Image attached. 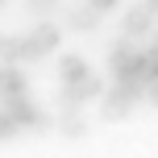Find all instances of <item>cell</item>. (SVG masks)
Masks as SVG:
<instances>
[{
  "label": "cell",
  "mask_w": 158,
  "mask_h": 158,
  "mask_svg": "<svg viewBox=\"0 0 158 158\" xmlns=\"http://www.w3.org/2000/svg\"><path fill=\"white\" fill-rule=\"evenodd\" d=\"M137 100H146L142 83H112V87H104V96H100V117L104 121H121V117H129V108H133Z\"/></svg>",
  "instance_id": "6da1fadb"
},
{
  "label": "cell",
  "mask_w": 158,
  "mask_h": 158,
  "mask_svg": "<svg viewBox=\"0 0 158 158\" xmlns=\"http://www.w3.org/2000/svg\"><path fill=\"white\" fill-rule=\"evenodd\" d=\"M58 42H63V33L54 29V25L42 17V25L33 33H25L21 38V63H38L42 54H50V50H58Z\"/></svg>",
  "instance_id": "7a4b0ae2"
},
{
  "label": "cell",
  "mask_w": 158,
  "mask_h": 158,
  "mask_svg": "<svg viewBox=\"0 0 158 158\" xmlns=\"http://www.w3.org/2000/svg\"><path fill=\"white\" fill-rule=\"evenodd\" d=\"M0 108H4V112H8V117H13L21 129H46V125H50V117H46V112H42L38 104L29 100V96H13V100H0Z\"/></svg>",
  "instance_id": "3957f363"
},
{
  "label": "cell",
  "mask_w": 158,
  "mask_h": 158,
  "mask_svg": "<svg viewBox=\"0 0 158 158\" xmlns=\"http://www.w3.org/2000/svg\"><path fill=\"white\" fill-rule=\"evenodd\" d=\"M13 96H29V79L17 63L0 67V100H13Z\"/></svg>",
  "instance_id": "277c9868"
},
{
  "label": "cell",
  "mask_w": 158,
  "mask_h": 158,
  "mask_svg": "<svg viewBox=\"0 0 158 158\" xmlns=\"http://www.w3.org/2000/svg\"><path fill=\"white\" fill-rule=\"evenodd\" d=\"M150 29H154V17L146 13L142 4H137V8H129V13H125V21H121V33H125V38H133V42H142Z\"/></svg>",
  "instance_id": "5b68a950"
},
{
  "label": "cell",
  "mask_w": 158,
  "mask_h": 158,
  "mask_svg": "<svg viewBox=\"0 0 158 158\" xmlns=\"http://www.w3.org/2000/svg\"><path fill=\"white\" fill-rule=\"evenodd\" d=\"M67 21H71V29H75V33H96L104 17H100V13H96V8L83 0V4H75L71 13H67Z\"/></svg>",
  "instance_id": "8992f818"
},
{
  "label": "cell",
  "mask_w": 158,
  "mask_h": 158,
  "mask_svg": "<svg viewBox=\"0 0 158 158\" xmlns=\"http://www.w3.org/2000/svg\"><path fill=\"white\" fill-rule=\"evenodd\" d=\"M58 75H63V83H79V79L92 75V67H87L83 54H63L58 58Z\"/></svg>",
  "instance_id": "52a82bcc"
},
{
  "label": "cell",
  "mask_w": 158,
  "mask_h": 158,
  "mask_svg": "<svg viewBox=\"0 0 158 158\" xmlns=\"http://www.w3.org/2000/svg\"><path fill=\"white\" fill-rule=\"evenodd\" d=\"M58 129H63L67 137H83V133H87V121L79 117V108H63V121H58Z\"/></svg>",
  "instance_id": "ba28073f"
},
{
  "label": "cell",
  "mask_w": 158,
  "mask_h": 158,
  "mask_svg": "<svg viewBox=\"0 0 158 158\" xmlns=\"http://www.w3.org/2000/svg\"><path fill=\"white\" fill-rule=\"evenodd\" d=\"M0 58L4 63H21V38H0Z\"/></svg>",
  "instance_id": "9c48e42d"
},
{
  "label": "cell",
  "mask_w": 158,
  "mask_h": 158,
  "mask_svg": "<svg viewBox=\"0 0 158 158\" xmlns=\"http://www.w3.org/2000/svg\"><path fill=\"white\" fill-rule=\"evenodd\" d=\"M17 133H21V125H17V121L0 108V142H8V137H17Z\"/></svg>",
  "instance_id": "30bf717a"
},
{
  "label": "cell",
  "mask_w": 158,
  "mask_h": 158,
  "mask_svg": "<svg viewBox=\"0 0 158 158\" xmlns=\"http://www.w3.org/2000/svg\"><path fill=\"white\" fill-rule=\"evenodd\" d=\"M25 8H29L33 17H50L58 8V0H25Z\"/></svg>",
  "instance_id": "8fae6325"
},
{
  "label": "cell",
  "mask_w": 158,
  "mask_h": 158,
  "mask_svg": "<svg viewBox=\"0 0 158 158\" xmlns=\"http://www.w3.org/2000/svg\"><path fill=\"white\" fill-rule=\"evenodd\" d=\"M87 4H92V8H96V13H100V17H108L112 8L121 4V0H87Z\"/></svg>",
  "instance_id": "7c38bea8"
},
{
  "label": "cell",
  "mask_w": 158,
  "mask_h": 158,
  "mask_svg": "<svg viewBox=\"0 0 158 158\" xmlns=\"http://www.w3.org/2000/svg\"><path fill=\"white\" fill-rule=\"evenodd\" d=\"M146 100L158 108V75H154V79H146Z\"/></svg>",
  "instance_id": "4fadbf2b"
},
{
  "label": "cell",
  "mask_w": 158,
  "mask_h": 158,
  "mask_svg": "<svg viewBox=\"0 0 158 158\" xmlns=\"http://www.w3.org/2000/svg\"><path fill=\"white\" fill-rule=\"evenodd\" d=\"M142 8H146V13H150L154 21H158V0H142Z\"/></svg>",
  "instance_id": "5bb4252c"
},
{
  "label": "cell",
  "mask_w": 158,
  "mask_h": 158,
  "mask_svg": "<svg viewBox=\"0 0 158 158\" xmlns=\"http://www.w3.org/2000/svg\"><path fill=\"white\" fill-rule=\"evenodd\" d=\"M150 58H154V67H158V46H154V50H150Z\"/></svg>",
  "instance_id": "9a60e30c"
},
{
  "label": "cell",
  "mask_w": 158,
  "mask_h": 158,
  "mask_svg": "<svg viewBox=\"0 0 158 158\" xmlns=\"http://www.w3.org/2000/svg\"><path fill=\"white\" fill-rule=\"evenodd\" d=\"M0 4H4V0H0Z\"/></svg>",
  "instance_id": "2e32d148"
}]
</instances>
